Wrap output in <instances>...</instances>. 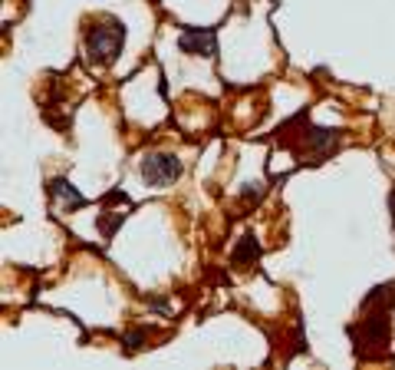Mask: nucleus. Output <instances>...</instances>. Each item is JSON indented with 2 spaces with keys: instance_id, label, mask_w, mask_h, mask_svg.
<instances>
[{
  "instance_id": "4",
  "label": "nucleus",
  "mask_w": 395,
  "mask_h": 370,
  "mask_svg": "<svg viewBox=\"0 0 395 370\" xmlns=\"http://www.w3.org/2000/svg\"><path fill=\"white\" fill-rule=\"evenodd\" d=\"M49 192H53V195H56L60 202L70 205V208H79V205H83V195H79V192H76L66 179H56L53 185H49Z\"/></svg>"
},
{
  "instance_id": "2",
  "label": "nucleus",
  "mask_w": 395,
  "mask_h": 370,
  "mask_svg": "<svg viewBox=\"0 0 395 370\" xmlns=\"http://www.w3.org/2000/svg\"><path fill=\"white\" fill-rule=\"evenodd\" d=\"M142 176H145L148 185L165 189V185H172L182 176V162L175 155H148L145 162H142Z\"/></svg>"
},
{
  "instance_id": "6",
  "label": "nucleus",
  "mask_w": 395,
  "mask_h": 370,
  "mask_svg": "<svg viewBox=\"0 0 395 370\" xmlns=\"http://www.w3.org/2000/svg\"><path fill=\"white\" fill-rule=\"evenodd\" d=\"M392 208H395V195H392Z\"/></svg>"
},
{
  "instance_id": "3",
  "label": "nucleus",
  "mask_w": 395,
  "mask_h": 370,
  "mask_svg": "<svg viewBox=\"0 0 395 370\" xmlns=\"http://www.w3.org/2000/svg\"><path fill=\"white\" fill-rule=\"evenodd\" d=\"M182 50L195 56H214V33L211 30H185L182 33Z\"/></svg>"
},
{
  "instance_id": "5",
  "label": "nucleus",
  "mask_w": 395,
  "mask_h": 370,
  "mask_svg": "<svg viewBox=\"0 0 395 370\" xmlns=\"http://www.w3.org/2000/svg\"><path fill=\"white\" fill-rule=\"evenodd\" d=\"M260 255V245H257V238H254V235H244V238H241V248H237L234 252V261L237 265H244L247 258H250V261H254V258Z\"/></svg>"
},
{
  "instance_id": "1",
  "label": "nucleus",
  "mask_w": 395,
  "mask_h": 370,
  "mask_svg": "<svg viewBox=\"0 0 395 370\" xmlns=\"http://www.w3.org/2000/svg\"><path fill=\"white\" fill-rule=\"evenodd\" d=\"M122 40H125V30H122V24H115V20L92 26L86 33L89 60H92V63H109V60H115V53L122 50Z\"/></svg>"
}]
</instances>
